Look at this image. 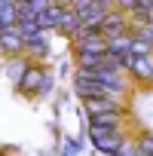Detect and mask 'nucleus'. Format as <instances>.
<instances>
[{
	"instance_id": "obj_8",
	"label": "nucleus",
	"mask_w": 153,
	"mask_h": 156,
	"mask_svg": "<svg viewBox=\"0 0 153 156\" xmlns=\"http://www.w3.org/2000/svg\"><path fill=\"white\" fill-rule=\"evenodd\" d=\"M80 28H83V19H80V12H76L73 6H61V16H58V28H55V31H61V34L73 37Z\"/></svg>"
},
{
	"instance_id": "obj_7",
	"label": "nucleus",
	"mask_w": 153,
	"mask_h": 156,
	"mask_svg": "<svg viewBox=\"0 0 153 156\" xmlns=\"http://www.w3.org/2000/svg\"><path fill=\"white\" fill-rule=\"evenodd\" d=\"M129 73L141 83H153V52L147 55H132V64H129Z\"/></svg>"
},
{
	"instance_id": "obj_11",
	"label": "nucleus",
	"mask_w": 153,
	"mask_h": 156,
	"mask_svg": "<svg viewBox=\"0 0 153 156\" xmlns=\"http://www.w3.org/2000/svg\"><path fill=\"white\" fill-rule=\"evenodd\" d=\"M58 16H61V6H58V3H49L46 9H40V12H37V25H40L43 31L58 28Z\"/></svg>"
},
{
	"instance_id": "obj_13",
	"label": "nucleus",
	"mask_w": 153,
	"mask_h": 156,
	"mask_svg": "<svg viewBox=\"0 0 153 156\" xmlns=\"http://www.w3.org/2000/svg\"><path fill=\"white\" fill-rule=\"evenodd\" d=\"M123 113L126 110H116V113H95V116H86L89 126H113V129H123Z\"/></svg>"
},
{
	"instance_id": "obj_12",
	"label": "nucleus",
	"mask_w": 153,
	"mask_h": 156,
	"mask_svg": "<svg viewBox=\"0 0 153 156\" xmlns=\"http://www.w3.org/2000/svg\"><path fill=\"white\" fill-rule=\"evenodd\" d=\"M28 64H31V58H19V55H12V61L6 64V76L12 80V86H19V80L25 76V70H28Z\"/></svg>"
},
{
	"instance_id": "obj_9",
	"label": "nucleus",
	"mask_w": 153,
	"mask_h": 156,
	"mask_svg": "<svg viewBox=\"0 0 153 156\" xmlns=\"http://www.w3.org/2000/svg\"><path fill=\"white\" fill-rule=\"evenodd\" d=\"M107 9H110V6H104V3H98V0H92V3H89L86 9H80L83 28H101V22H104Z\"/></svg>"
},
{
	"instance_id": "obj_6",
	"label": "nucleus",
	"mask_w": 153,
	"mask_h": 156,
	"mask_svg": "<svg viewBox=\"0 0 153 156\" xmlns=\"http://www.w3.org/2000/svg\"><path fill=\"white\" fill-rule=\"evenodd\" d=\"M25 52L31 61H43L49 55V40L43 37V31H34V34H25Z\"/></svg>"
},
{
	"instance_id": "obj_10",
	"label": "nucleus",
	"mask_w": 153,
	"mask_h": 156,
	"mask_svg": "<svg viewBox=\"0 0 153 156\" xmlns=\"http://www.w3.org/2000/svg\"><path fill=\"white\" fill-rule=\"evenodd\" d=\"M101 31H104V37H116V34L129 31V19H126V12H113V9H107V16H104V22H101Z\"/></svg>"
},
{
	"instance_id": "obj_4",
	"label": "nucleus",
	"mask_w": 153,
	"mask_h": 156,
	"mask_svg": "<svg viewBox=\"0 0 153 156\" xmlns=\"http://www.w3.org/2000/svg\"><path fill=\"white\" fill-rule=\"evenodd\" d=\"M46 73H49V67H43V64H28L25 76L19 80V92H22V95H37L40 86H43V80H46Z\"/></svg>"
},
{
	"instance_id": "obj_16",
	"label": "nucleus",
	"mask_w": 153,
	"mask_h": 156,
	"mask_svg": "<svg viewBox=\"0 0 153 156\" xmlns=\"http://www.w3.org/2000/svg\"><path fill=\"white\" fill-rule=\"evenodd\" d=\"M132 55H147V52H153V43H147V40H138V37H132V49H129Z\"/></svg>"
},
{
	"instance_id": "obj_15",
	"label": "nucleus",
	"mask_w": 153,
	"mask_h": 156,
	"mask_svg": "<svg viewBox=\"0 0 153 156\" xmlns=\"http://www.w3.org/2000/svg\"><path fill=\"white\" fill-rule=\"evenodd\" d=\"M135 153H138V156L153 153V135H138V141H135Z\"/></svg>"
},
{
	"instance_id": "obj_5",
	"label": "nucleus",
	"mask_w": 153,
	"mask_h": 156,
	"mask_svg": "<svg viewBox=\"0 0 153 156\" xmlns=\"http://www.w3.org/2000/svg\"><path fill=\"white\" fill-rule=\"evenodd\" d=\"M0 52H6V55H19V52H25V37H22L19 22H16V25H6V28H0Z\"/></svg>"
},
{
	"instance_id": "obj_2",
	"label": "nucleus",
	"mask_w": 153,
	"mask_h": 156,
	"mask_svg": "<svg viewBox=\"0 0 153 156\" xmlns=\"http://www.w3.org/2000/svg\"><path fill=\"white\" fill-rule=\"evenodd\" d=\"M73 52H107V37L101 28H80L73 37Z\"/></svg>"
},
{
	"instance_id": "obj_17",
	"label": "nucleus",
	"mask_w": 153,
	"mask_h": 156,
	"mask_svg": "<svg viewBox=\"0 0 153 156\" xmlns=\"http://www.w3.org/2000/svg\"><path fill=\"white\" fill-rule=\"evenodd\" d=\"M80 150H83V144H80V141H73V138H70V141H64V147H61V153H67V156L80 153Z\"/></svg>"
},
{
	"instance_id": "obj_14",
	"label": "nucleus",
	"mask_w": 153,
	"mask_h": 156,
	"mask_svg": "<svg viewBox=\"0 0 153 156\" xmlns=\"http://www.w3.org/2000/svg\"><path fill=\"white\" fill-rule=\"evenodd\" d=\"M19 22V9H16V0H0V28L16 25Z\"/></svg>"
},
{
	"instance_id": "obj_3",
	"label": "nucleus",
	"mask_w": 153,
	"mask_h": 156,
	"mask_svg": "<svg viewBox=\"0 0 153 156\" xmlns=\"http://www.w3.org/2000/svg\"><path fill=\"white\" fill-rule=\"evenodd\" d=\"M83 107H86V116L116 113V110H123V98H116V95H92V98H83Z\"/></svg>"
},
{
	"instance_id": "obj_1",
	"label": "nucleus",
	"mask_w": 153,
	"mask_h": 156,
	"mask_svg": "<svg viewBox=\"0 0 153 156\" xmlns=\"http://www.w3.org/2000/svg\"><path fill=\"white\" fill-rule=\"evenodd\" d=\"M123 138H126L123 129H113V126H89V141L101 153H116L119 144H123Z\"/></svg>"
}]
</instances>
